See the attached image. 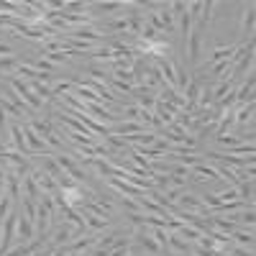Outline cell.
Here are the masks:
<instances>
[{"label":"cell","mask_w":256,"mask_h":256,"mask_svg":"<svg viewBox=\"0 0 256 256\" xmlns=\"http://www.w3.org/2000/svg\"><path fill=\"white\" fill-rule=\"evenodd\" d=\"M16 223H18V210H10L8 218L3 220V238H0V256H6L13 248L16 241Z\"/></svg>","instance_id":"6da1fadb"},{"label":"cell","mask_w":256,"mask_h":256,"mask_svg":"<svg viewBox=\"0 0 256 256\" xmlns=\"http://www.w3.org/2000/svg\"><path fill=\"white\" fill-rule=\"evenodd\" d=\"M34 131H36V136L44 141L49 148H54V152H62V138L59 136H54V128L49 126V123H41V120H31L28 123Z\"/></svg>","instance_id":"7a4b0ae2"},{"label":"cell","mask_w":256,"mask_h":256,"mask_svg":"<svg viewBox=\"0 0 256 256\" xmlns=\"http://www.w3.org/2000/svg\"><path fill=\"white\" fill-rule=\"evenodd\" d=\"M10 88L20 95V100H24L31 110H38V108H41V100L36 98V92H31V84L20 82V80H10Z\"/></svg>","instance_id":"3957f363"},{"label":"cell","mask_w":256,"mask_h":256,"mask_svg":"<svg viewBox=\"0 0 256 256\" xmlns=\"http://www.w3.org/2000/svg\"><path fill=\"white\" fill-rule=\"evenodd\" d=\"M36 236V228H34V220H28L24 212H18V223H16V238L20 244H28L31 238Z\"/></svg>","instance_id":"277c9868"},{"label":"cell","mask_w":256,"mask_h":256,"mask_svg":"<svg viewBox=\"0 0 256 256\" xmlns=\"http://www.w3.org/2000/svg\"><path fill=\"white\" fill-rule=\"evenodd\" d=\"M202 26H198L195 31H190L187 41H190V62L192 64H198L200 62V52H202Z\"/></svg>","instance_id":"5b68a950"},{"label":"cell","mask_w":256,"mask_h":256,"mask_svg":"<svg viewBox=\"0 0 256 256\" xmlns=\"http://www.w3.org/2000/svg\"><path fill=\"white\" fill-rule=\"evenodd\" d=\"M190 177L195 180V182H210V180H218L220 174H218L216 166H210V164H202V162H200L198 166H192Z\"/></svg>","instance_id":"8992f818"},{"label":"cell","mask_w":256,"mask_h":256,"mask_svg":"<svg viewBox=\"0 0 256 256\" xmlns=\"http://www.w3.org/2000/svg\"><path fill=\"white\" fill-rule=\"evenodd\" d=\"M24 138L28 141V152H31L34 156H36L38 152H41V154H46V144L36 136V131H34L31 126H24Z\"/></svg>","instance_id":"52a82bcc"},{"label":"cell","mask_w":256,"mask_h":256,"mask_svg":"<svg viewBox=\"0 0 256 256\" xmlns=\"http://www.w3.org/2000/svg\"><path fill=\"white\" fill-rule=\"evenodd\" d=\"M254 82H256V77L248 74V80L236 90V102H238V108H241V105H246V102H254Z\"/></svg>","instance_id":"ba28073f"},{"label":"cell","mask_w":256,"mask_h":256,"mask_svg":"<svg viewBox=\"0 0 256 256\" xmlns=\"http://www.w3.org/2000/svg\"><path fill=\"white\" fill-rule=\"evenodd\" d=\"M74 236H80V230H77V228H72V226H59V228H56V236H54V241H52V246L72 244Z\"/></svg>","instance_id":"9c48e42d"},{"label":"cell","mask_w":256,"mask_h":256,"mask_svg":"<svg viewBox=\"0 0 256 256\" xmlns=\"http://www.w3.org/2000/svg\"><path fill=\"white\" fill-rule=\"evenodd\" d=\"M82 218H84V226H88V233H98V230H102L105 226H108V218H98L88 210H82Z\"/></svg>","instance_id":"30bf717a"},{"label":"cell","mask_w":256,"mask_h":256,"mask_svg":"<svg viewBox=\"0 0 256 256\" xmlns=\"http://www.w3.org/2000/svg\"><path fill=\"white\" fill-rule=\"evenodd\" d=\"M177 236L182 238V241H200L202 238V230L200 228H195V226H187V223H182L180 226V230H177Z\"/></svg>","instance_id":"8fae6325"},{"label":"cell","mask_w":256,"mask_h":256,"mask_svg":"<svg viewBox=\"0 0 256 256\" xmlns=\"http://www.w3.org/2000/svg\"><path fill=\"white\" fill-rule=\"evenodd\" d=\"M38 246H41V241L24 244V246H18V248H10L6 256H31V254H36V251H38Z\"/></svg>","instance_id":"7c38bea8"},{"label":"cell","mask_w":256,"mask_h":256,"mask_svg":"<svg viewBox=\"0 0 256 256\" xmlns=\"http://www.w3.org/2000/svg\"><path fill=\"white\" fill-rule=\"evenodd\" d=\"M159 20H162V26H164V34H172L174 31V16H172V10H166V6H162Z\"/></svg>","instance_id":"4fadbf2b"},{"label":"cell","mask_w":256,"mask_h":256,"mask_svg":"<svg viewBox=\"0 0 256 256\" xmlns=\"http://www.w3.org/2000/svg\"><path fill=\"white\" fill-rule=\"evenodd\" d=\"M230 241H238L244 248H251L254 246V233L248 230V233H244V230H233L230 233Z\"/></svg>","instance_id":"5bb4252c"},{"label":"cell","mask_w":256,"mask_h":256,"mask_svg":"<svg viewBox=\"0 0 256 256\" xmlns=\"http://www.w3.org/2000/svg\"><path fill=\"white\" fill-rule=\"evenodd\" d=\"M216 195L220 198V202H236V200H241V198H238V190H236V187H226L223 192H216Z\"/></svg>","instance_id":"9a60e30c"},{"label":"cell","mask_w":256,"mask_h":256,"mask_svg":"<svg viewBox=\"0 0 256 256\" xmlns=\"http://www.w3.org/2000/svg\"><path fill=\"white\" fill-rule=\"evenodd\" d=\"M92 59H98V62H113L116 54H113L110 46H100L98 52H92Z\"/></svg>","instance_id":"2e32d148"},{"label":"cell","mask_w":256,"mask_h":256,"mask_svg":"<svg viewBox=\"0 0 256 256\" xmlns=\"http://www.w3.org/2000/svg\"><path fill=\"white\" fill-rule=\"evenodd\" d=\"M241 31L254 34V6H251V3L246 6V16H244V26H241Z\"/></svg>","instance_id":"e0dca14e"},{"label":"cell","mask_w":256,"mask_h":256,"mask_svg":"<svg viewBox=\"0 0 256 256\" xmlns=\"http://www.w3.org/2000/svg\"><path fill=\"white\" fill-rule=\"evenodd\" d=\"M126 3H90V8H95V10H102V13H113V10H118V8H123Z\"/></svg>","instance_id":"ac0fdd59"},{"label":"cell","mask_w":256,"mask_h":256,"mask_svg":"<svg viewBox=\"0 0 256 256\" xmlns=\"http://www.w3.org/2000/svg\"><path fill=\"white\" fill-rule=\"evenodd\" d=\"M108 31H128V18H118V20H110V24H105Z\"/></svg>","instance_id":"d6986e66"},{"label":"cell","mask_w":256,"mask_h":256,"mask_svg":"<svg viewBox=\"0 0 256 256\" xmlns=\"http://www.w3.org/2000/svg\"><path fill=\"white\" fill-rule=\"evenodd\" d=\"M216 138H218L220 146H236V144H238V136H230V134H220V136H216Z\"/></svg>","instance_id":"ffe728a7"},{"label":"cell","mask_w":256,"mask_h":256,"mask_svg":"<svg viewBox=\"0 0 256 256\" xmlns=\"http://www.w3.org/2000/svg\"><path fill=\"white\" fill-rule=\"evenodd\" d=\"M18 67V59L16 56H6V59H0V72H6V70H16Z\"/></svg>","instance_id":"44dd1931"},{"label":"cell","mask_w":256,"mask_h":256,"mask_svg":"<svg viewBox=\"0 0 256 256\" xmlns=\"http://www.w3.org/2000/svg\"><path fill=\"white\" fill-rule=\"evenodd\" d=\"M0 108H3V110H8V113H10V116H16V118H20V116H24V113H20V110L16 108L13 102H8V100H3V98H0Z\"/></svg>","instance_id":"7402d4cb"},{"label":"cell","mask_w":256,"mask_h":256,"mask_svg":"<svg viewBox=\"0 0 256 256\" xmlns=\"http://www.w3.org/2000/svg\"><path fill=\"white\" fill-rule=\"evenodd\" d=\"M49 62H62V64H64V62H67V54H64V52H62V54H59V52H52V54H49Z\"/></svg>","instance_id":"603a6c76"},{"label":"cell","mask_w":256,"mask_h":256,"mask_svg":"<svg viewBox=\"0 0 256 256\" xmlns=\"http://www.w3.org/2000/svg\"><path fill=\"white\" fill-rule=\"evenodd\" d=\"M0 56H3V59H6V56H13V49H10L8 44H0Z\"/></svg>","instance_id":"cb8c5ba5"},{"label":"cell","mask_w":256,"mask_h":256,"mask_svg":"<svg viewBox=\"0 0 256 256\" xmlns=\"http://www.w3.org/2000/svg\"><path fill=\"white\" fill-rule=\"evenodd\" d=\"M0 134H6V113L0 108Z\"/></svg>","instance_id":"d4e9b609"},{"label":"cell","mask_w":256,"mask_h":256,"mask_svg":"<svg viewBox=\"0 0 256 256\" xmlns=\"http://www.w3.org/2000/svg\"><path fill=\"white\" fill-rule=\"evenodd\" d=\"M84 256H95V254H84Z\"/></svg>","instance_id":"484cf974"}]
</instances>
